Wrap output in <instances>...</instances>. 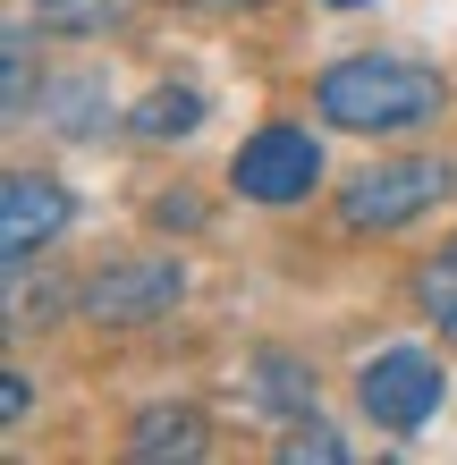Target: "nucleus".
Wrapping results in <instances>:
<instances>
[{"label":"nucleus","mask_w":457,"mask_h":465,"mask_svg":"<svg viewBox=\"0 0 457 465\" xmlns=\"http://www.w3.org/2000/svg\"><path fill=\"white\" fill-rule=\"evenodd\" d=\"M313 111L347 127V135H398V127H423L449 111V85L415 60H390V51H356V60L322 68L313 85Z\"/></svg>","instance_id":"1"},{"label":"nucleus","mask_w":457,"mask_h":465,"mask_svg":"<svg viewBox=\"0 0 457 465\" xmlns=\"http://www.w3.org/2000/svg\"><path fill=\"white\" fill-rule=\"evenodd\" d=\"M449 195H457V170L441 153H398V161H373V170H356L339 186V221L356 237H390V229L423 221V212L449 203Z\"/></svg>","instance_id":"2"},{"label":"nucleus","mask_w":457,"mask_h":465,"mask_svg":"<svg viewBox=\"0 0 457 465\" xmlns=\"http://www.w3.org/2000/svg\"><path fill=\"white\" fill-rule=\"evenodd\" d=\"M229 186L246 203L288 212V203H305L313 186H322V144H313L305 127H254L246 144H237V161H229Z\"/></svg>","instance_id":"3"},{"label":"nucleus","mask_w":457,"mask_h":465,"mask_svg":"<svg viewBox=\"0 0 457 465\" xmlns=\"http://www.w3.org/2000/svg\"><path fill=\"white\" fill-rule=\"evenodd\" d=\"M356 398H364V415L382 423V431H423V423H432V406H441V364H432V347H390V355H373L364 381H356Z\"/></svg>","instance_id":"4"},{"label":"nucleus","mask_w":457,"mask_h":465,"mask_svg":"<svg viewBox=\"0 0 457 465\" xmlns=\"http://www.w3.org/2000/svg\"><path fill=\"white\" fill-rule=\"evenodd\" d=\"M186 296V271L178 262H111L85 280V313L94 322H161Z\"/></svg>","instance_id":"5"},{"label":"nucleus","mask_w":457,"mask_h":465,"mask_svg":"<svg viewBox=\"0 0 457 465\" xmlns=\"http://www.w3.org/2000/svg\"><path fill=\"white\" fill-rule=\"evenodd\" d=\"M60 229H68V186L60 178L17 170L9 186H0V254H9V271H25Z\"/></svg>","instance_id":"6"},{"label":"nucleus","mask_w":457,"mask_h":465,"mask_svg":"<svg viewBox=\"0 0 457 465\" xmlns=\"http://www.w3.org/2000/svg\"><path fill=\"white\" fill-rule=\"evenodd\" d=\"M212 449V423L195 406H144L136 431H127V457L136 465H178V457H204Z\"/></svg>","instance_id":"7"},{"label":"nucleus","mask_w":457,"mask_h":465,"mask_svg":"<svg viewBox=\"0 0 457 465\" xmlns=\"http://www.w3.org/2000/svg\"><path fill=\"white\" fill-rule=\"evenodd\" d=\"M195 119H204V94H186V85H153L136 111H127V135H136V144H178Z\"/></svg>","instance_id":"8"},{"label":"nucleus","mask_w":457,"mask_h":465,"mask_svg":"<svg viewBox=\"0 0 457 465\" xmlns=\"http://www.w3.org/2000/svg\"><path fill=\"white\" fill-rule=\"evenodd\" d=\"M415 305H423V322H432L441 339H457V237L441 245V254H423V271H415Z\"/></svg>","instance_id":"9"},{"label":"nucleus","mask_w":457,"mask_h":465,"mask_svg":"<svg viewBox=\"0 0 457 465\" xmlns=\"http://www.w3.org/2000/svg\"><path fill=\"white\" fill-rule=\"evenodd\" d=\"M280 457H288V465H313V457H322V465H339V457H347V440H339L331 423H313V415H305V423L280 440Z\"/></svg>","instance_id":"10"},{"label":"nucleus","mask_w":457,"mask_h":465,"mask_svg":"<svg viewBox=\"0 0 457 465\" xmlns=\"http://www.w3.org/2000/svg\"><path fill=\"white\" fill-rule=\"evenodd\" d=\"M25 406H35V390H25V372H9V381H0V423H17Z\"/></svg>","instance_id":"11"},{"label":"nucleus","mask_w":457,"mask_h":465,"mask_svg":"<svg viewBox=\"0 0 457 465\" xmlns=\"http://www.w3.org/2000/svg\"><path fill=\"white\" fill-rule=\"evenodd\" d=\"M331 9H373V0H331Z\"/></svg>","instance_id":"12"},{"label":"nucleus","mask_w":457,"mask_h":465,"mask_svg":"<svg viewBox=\"0 0 457 465\" xmlns=\"http://www.w3.org/2000/svg\"><path fill=\"white\" fill-rule=\"evenodd\" d=\"M43 9H68V0H43Z\"/></svg>","instance_id":"13"}]
</instances>
